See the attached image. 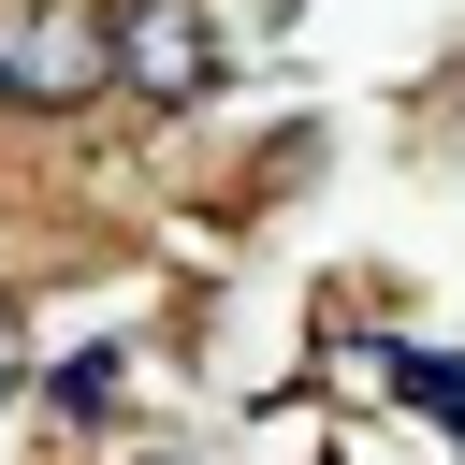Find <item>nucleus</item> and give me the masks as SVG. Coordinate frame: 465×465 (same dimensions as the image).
<instances>
[{
	"label": "nucleus",
	"instance_id": "f257e3e1",
	"mask_svg": "<svg viewBox=\"0 0 465 465\" xmlns=\"http://www.w3.org/2000/svg\"><path fill=\"white\" fill-rule=\"evenodd\" d=\"M116 87V0H0V102L58 116Z\"/></svg>",
	"mask_w": 465,
	"mask_h": 465
},
{
	"label": "nucleus",
	"instance_id": "f03ea898",
	"mask_svg": "<svg viewBox=\"0 0 465 465\" xmlns=\"http://www.w3.org/2000/svg\"><path fill=\"white\" fill-rule=\"evenodd\" d=\"M116 87L131 102H203L218 87V15L203 0H116Z\"/></svg>",
	"mask_w": 465,
	"mask_h": 465
},
{
	"label": "nucleus",
	"instance_id": "7ed1b4c3",
	"mask_svg": "<svg viewBox=\"0 0 465 465\" xmlns=\"http://www.w3.org/2000/svg\"><path fill=\"white\" fill-rule=\"evenodd\" d=\"M58 407H73V421H102V407H116V349H87V363L58 378Z\"/></svg>",
	"mask_w": 465,
	"mask_h": 465
},
{
	"label": "nucleus",
	"instance_id": "20e7f679",
	"mask_svg": "<svg viewBox=\"0 0 465 465\" xmlns=\"http://www.w3.org/2000/svg\"><path fill=\"white\" fill-rule=\"evenodd\" d=\"M407 392H421L436 421H465V378H450V363H407Z\"/></svg>",
	"mask_w": 465,
	"mask_h": 465
},
{
	"label": "nucleus",
	"instance_id": "39448f33",
	"mask_svg": "<svg viewBox=\"0 0 465 465\" xmlns=\"http://www.w3.org/2000/svg\"><path fill=\"white\" fill-rule=\"evenodd\" d=\"M0 392H15V320H0Z\"/></svg>",
	"mask_w": 465,
	"mask_h": 465
}]
</instances>
